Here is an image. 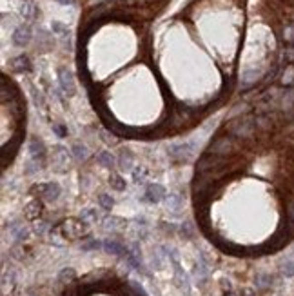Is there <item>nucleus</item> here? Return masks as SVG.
Masks as SVG:
<instances>
[{
  "label": "nucleus",
  "instance_id": "f257e3e1",
  "mask_svg": "<svg viewBox=\"0 0 294 296\" xmlns=\"http://www.w3.org/2000/svg\"><path fill=\"white\" fill-rule=\"evenodd\" d=\"M58 296H149L134 280L111 271H96L84 278H73Z\"/></svg>",
  "mask_w": 294,
  "mask_h": 296
},
{
  "label": "nucleus",
  "instance_id": "f03ea898",
  "mask_svg": "<svg viewBox=\"0 0 294 296\" xmlns=\"http://www.w3.org/2000/svg\"><path fill=\"white\" fill-rule=\"evenodd\" d=\"M223 131L231 134V136H234L236 140H240V142L242 140H252L256 136V131H258L254 124V115L252 113H245L242 117L231 118V120L225 122Z\"/></svg>",
  "mask_w": 294,
  "mask_h": 296
},
{
  "label": "nucleus",
  "instance_id": "7ed1b4c3",
  "mask_svg": "<svg viewBox=\"0 0 294 296\" xmlns=\"http://www.w3.org/2000/svg\"><path fill=\"white\" fill-rule=\"evenodd\" d=\"M238 149H240V140H236L234 136H231V134H227L223 131V133L216 134L211 140V144L207 145V149L204 153L206 155H214V157L231 158L238 153Z\"/></svg>",
  "mask_w": 294,
  "mask_h": 296
},
{
  "label": "nucleus",
  "instance_id": "20e7f679",
  "mask_svg": "<svg viewBox=\"0 0 294 296\" xmlns=\"http://www.w3.org/2000/svg\"><path fill=\"white\" fill-rule=\"evenodd\" d=\"M167 155L176 162H187L193 155V144L191 142H174L167 145Z\"/></svg>",
  "mask_w": 294,
  "mask_h": 296
},
{
  "label": "nucleus",
  "instance_id": "39448f33",
  "mask_svg": "<svg viewBox=\"0 0 294 296\" xmlns=\"http://www.w3.org/2000/svg\"><path fill=\"white\" fill-rule=\"evenodd\" d=\"M71 151H67L64 145H55L53 147V155H51V166L58 173H66L67 169V158H69Z\"/></svg>",
  "mask_w": 294,
  "mask_h": 296
},
{
  "label": "nucleus",
  "instance_id": "423d86ee",
  "mask_svg": "<svg viewBox=\"0 0 294 296\" xmlns=\"http://www.w3.org/2000/svg\"><path fill=\"white\" fill-rule=\"evenodd\" d=\"M33 191H39L40 196H44L45 200H56L62 193V187L58 182H44V184L33 185Z\"/></svg>",
  "mask_w": 294,
  "mask_h": 296
},
{
  "label": "nucleus",
  "instance_id": "0eeeda50",
  "mask_svg": "<svg viewBox=\"0 0 294 296\" xmlns=\"http://www.w3.org/2000/svg\"><path fill=\"white\" fill-rule=\"evenodd\" d=\"M29 155H31V160L39 162L44 166V160L47 157V149H45L44 142L40 138H31L29 140Z\"/></svg>",
  "mask_w": 294,
  "mask_h": 296
},
{
  "label": "nucleus",
  "instance_id": "6e6552de",
  "mask_svg": "<svg viewBox=\"0 0 294 296\" xmlns=\"http://www.w3.org/2000/svg\"><path fill=\"white\" fill-rule=\"evenodd\" d=\"M58 80H60L62 91H64V93H66L67 96H73V95H75V91H77V87H75V79H73V73L69 71V69H66V67H62L60 71H58Z\"/></svg>",
  "mask_w": 294,
  "mask_h": 296
},
{
  "label": "nucleus",
  "instance_id": "1a4fd4ad",
  "mask_svg": "<svg viewBox=\"0 0 294 296\" xmlns=\"http://www.w3.org/2000/svg\"><path fill=\"white\" fill-rule=\"evenodd\" d=\"M11 42L17 47H26L31 42V28L29 26H18L11 35Z\"/></svg>",
  "mask_w": 294,
  "mask_h": 296
},
{
  "label": "nucleus",
  "instance_id": "9d476101",
  "mask_svg": "<svg viewBox=\"0 0 294 296\" xmlns=\"http://www.w3.org/2000/svg\"><path fill=\"white\" fill-rule=\"evenodd\" d=\"M117 162L118 168L122 171H133L134 166V153L129 149V147H120V151L117 155Z\"/></svg>",
  "mask_w": 294,
  "mask_h": 296
},
{
  "label": "nucleus",
  "instance_id": "9b49d317",
  "mask_svg": "<svg viewBox=\"0 0 294 296\" xmlns=\"http://www.w3.org/2000/svg\"><path fill=\"white\" fill-rule=\"evenodd\" d=\"M164 198H167L166 195V187L162 184H145V195H144V200H149V202H162Z\"/></svg>",
  "mask_w": 294,
  "mask_h": 296
},
{
  "label": "nucleus",
  "instance_id": "f8f14e48",
  "mask_svg": "<svg viewBox=\"0 0 294 296\" xmlns=\"http://www.w3.org/2000/svg\"><path fill=\"white\" fill-rule=\"evenodd\" d=\"M94 158H96V164H98V166H102V168L109 169V171H113V169H115V168L118 166L117 157H115V155H113L111 151H98Z\"/></svg>",
  "mask_w": 294,
  "mask_h": 296
},
{
  "label": "nucleus",
  "instance_id": "ddd939ff",
  "mask_svg": "<svg viewBox=\"0 0 294 296\" xmlns=\"http://www.w3.org/2000/svg\"><path fill=\"white\" fill-rule=\"evenodd\" d=\"M71 155L75 160H78V162H84V160H87L89 158V149L87 145L82 144V142H75V144L71 145Z\"/></svg>",
  "mask_w": 294,
  "mask_h": 296
},
{
  "label": "nucleus",
  "instance_id": "4468645a",
  "mask_svg": "<svg viewBox=\"0 0 294 296\" xmlns=\"http://www.w3.org/2000/svg\"><path fill=\"white\" fill-rule=\"evenodd\" d=\"M11 67H13V71H17V73H24V71L29 73L31 71V62H29V58L26 55H20L11 60Z\"/></svg>",
  "mask_w": 294,
  "mask_h": 296
},
{
  "label": "nucleus",
  "instance_id": "2eb2a0df",
  "mask_svg": "<svg viewBox=\"0 0 294 296\" xmlns=\"http://www.w3.org/2000/svg\"><path fill=\"white\" fill-rule=\"evenodd\" d=\"M254 124L260 131L269 133V131L272 129V117L271 115H256L254 113Z\"/></svg>",
  "mask_w": 294,
  "mask_h": 296
},
{
  "label": "nucleus",
  "instance_id": "dca6fc26",
  "mask_svg": "<svg viewBox=\"0 0 294 296\" xmlns=\"http://www.w3.org/2000/svg\"><path fill=\"white\" fill-rule=\"evenodd\" d=\"M149 178V169L144 168V166H138V168L133 169V182L138 185H144Z\"/></svg>",
  "mask_w": 294,
  "mask_h": 296
},
{
  "label": "nucleus",
  "instance_id": "f3484780",
  "mask_svg": "<svg viewBox=\"0 0 294 296\" xmlns=\"http://www.w3.org/2000/svg\"><path fill=\"white\" fill-rule=\"evenodd\" d=\"M109 185H111V189L118 191V193L126 191V187H127L124 176L122 174H118V173H111V176H109Z\"/></svg>",
  "mask_w": 294,
  "mask_h": 296
},
{
  "label": "nucleus",
  "instance_id": "a211bd4d",
  "mask_svg": "<svg viewBox=\"0 0 294 296\" xmlns=\"http://www.w3.org/2000/svg\"><path fill=\"white\" fill-rule=\"evenodd\" d=\"M20 13H22L24 20H33V18L37 17V7H35V4L31 2V0H26V2L22 4Z\"/></svg>",
  "mask_w": 294,
  "mask_h": 296
},
{
  "label": "nucleus",
  "instance_id": "6ab92c4d",
  "mask_svg": "<svg viewBox=\"0 0 294 296\" xmlns=\"http://www.w3.org/2000/svg\"><path fill=\"white\" fill-rule=\"evenodd\" d=\"M280 84L294 85V66H287L285 69H283L282 77H280Z\"/></svg>",
  "mask_w": 294,
  "mask_h": 296
},
{
  "label": "nucleus",
  "instance_id": "aec40b11",
  "mask_svg": "<svg viewBox=\"0 0 294 296\" xmlns=\"http://www.w3.org/2000/svg\"><path fill=\"white\" fill-rule=\"evenodd\" d=\"M167 206L171 207V209H180L183 206V196L180 193H171V195L167 196Z\"/></svg>",
  "mask_w": 294,
  "mask_h": 296
},
{
  "label": "nucleus",
  "instance_id": "412c9836",
  "mask_svg": "<svg viewBox=\"0 0 294 296\" xmlns=\"http://www.w3.org/2000/svg\"><path fill=\"white\" fill-rule=\"evenodd\" d=\"M98 204H100L104 209H113L115 200H113L111 195H107V193H100V195H98Z\"/></svg>",
  "mask_w": 294,
  "mask_h": 296
},
{
  "label": "nucleus",
  "instance_id": "4be33fe9",
  "mask_svg": "<svg viewBox=\"0 0 294 296\" xmlns=\"http://www.w3.org/2000/svg\"><path fill=\"white\" fill-rule=\"evenodd\" d=\"M282 37H283V40H285L289 45L294 44V24H289V26H285V28H283Z\"/></svg>",
  "mask_w": 294,
  "mask_h": 296
},
{
  "label": "nucleus",
  "instance_id": "5701e85b",
  "mask_svg": "<svg viewBox=\"0 0 294 296\" xmlns=\"http://www.w3.org/2000/svg\"><path fill=\"white\" fill-rule=\"evenodd\" d=\"M51 129H53V133L58 136V138H66L67 134H69V131H67V126H64V124L56 122L51 126Z\"/></svg>",
  "mask_w": 294,
  "mask_h": 296
},
{
  "label": "nucleus",
  "instance_id": "b1692460",
  "mask_svg": "<svg viewBox=\"0 0 294 296\" xmlns=\"http://www.w3.org/2000/svg\"><path fill=\"white\" fill-rule=\"evenodd\" d=\"M51 29H53L56 35H62V37L69 35V29H67V26H64L62 22H53V24H51Z\"/></svg>",
  "mask_w": 294,
  "mask_h": 296
},
{
  "label": "nucleus",
  "instance_id": "393cba45",
  "mask_svg": "<svg viewBox=\"0 0 294 296\" xmlns=\"http://www.w3.org/2000/svg\"><path fill=\"white\" fill-rule=\"evenodd\" d=\"M283 273L287 274V276H294V262L285 263V271H283Z\"/></svg>",
  "mask_w": 294,
  "mask_h": 296
},
{
  "label": "nucleus",
  "instance_id": "a878e982",
  "mask_svg": "<svg viewBox=\"0 0 294 296\" xmlns=\"http://www.w3.org/2000/svg\"><path fill=\"white\" fill-rule=\"evenodd\" d=\"M287 58L289 60H294V44L287 47Z\"/></svg>",
  "mask_w": 294,
  "mask_h": 296
},
{
  "label": "nucleus",
  "instance_id": "bb28decb",
  "mask_svg": "<svg viewBox=\"0 0 294 296\" xmlns=\"http://www.w3.org/2000/svg\"><path fill=\"white\" fill-rule=\"evenodd\" d=\"M85 214L91 218H98V211L96 209H85Z\"/></svg>",
  "mask_w": 294,
  "mask_h": 296
},
{
  "label": "nucleus",
  "instance_id": "cd10ccee",
  "mask_svg": "<svg viewBox=\"0 0 294 296\" xmlns=\"http://www.w3.org/2000/svg\"><path fill=\"white\" fill-rule=\"evenodd\" d=\"M56 2H60L64 6H75V0H56Z\"/></svg>",
  "mask_w": 294,
  "mask_h": 296
},
{
  "label": "nucleus",
  "instance_id": "c85d7f7f",
  "mask_svg": "<svg viewBox=\"0 0 294 296\" xmlns=\"http://www.w3.org/2000/svg\"><path fill=\"white\" fill-rule=\"evenodd\" d=\"M293 191H294V189H293Z\"/></svg>",
  "mask_w": 294,
  "mask_h": 296
}]
</instances>
